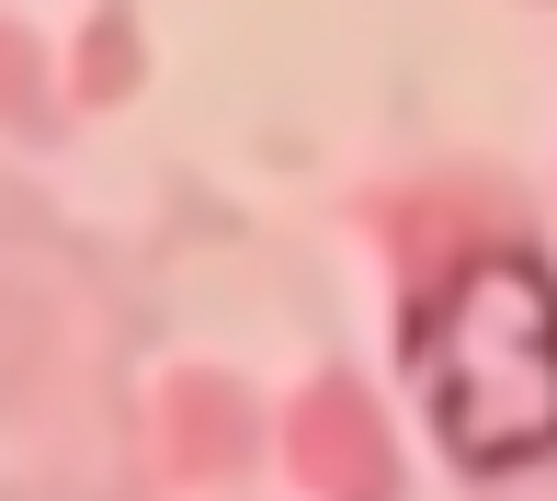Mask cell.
<instances>
[{
    "mask_svg": "<svg viewBox=\"0 0 557 501\" xmlns=\"http://www.w3.org/2000/svg\"><path fill=\"white\" fill-rule=\"evenodd\" d=\"M421 421L467 479H523L557 456V273L535 250H467L398 319Z\"/></svg>",
    "mask_w": 557,
    "mask_h": 501,
    "instance_id": "obj_1",
    "label": "cell"
}]
</instances>
